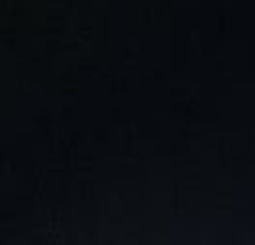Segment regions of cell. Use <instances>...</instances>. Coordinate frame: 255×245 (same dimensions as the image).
I'll list each match as a JSON object with an SVG mask.
<instances>
[]
</instances>
